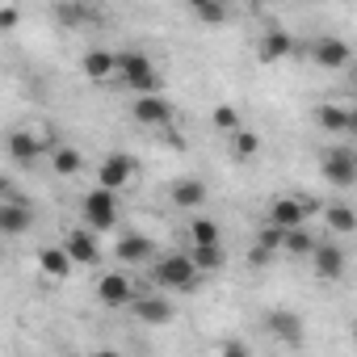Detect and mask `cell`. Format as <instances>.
<instances>
[{
	"mask_svg": "<svg viewBox=\"0 0 357 357\" xmlns=\"http://www.w3.org/2000/svg\"><path fill=\"white\" fill-rule=\"evenodd\" d=\"M135 155H126V151H109L105 160H101V168H97V176H101V190H109V194H118L130 176H135Z\"/></svg>",
	"mask_w": 357,
	"mask_h": 357,
	"instance_id": "obj_5",
	"label": "cell"
},
{
	"mask_svg": "<svg viewBox=\"0 0 357 357\" xmlns=\"http://www.w3.org/2000/svg\"><path fill=\"white\" fill-rule=\"evenodd\" d=\"M282 236H286V231H278V227H261V236H257V252H265V257L278 252V248H282Z\"/></svg>",
	"mask_w": 357,
	"mask_h": 357,
	"instance_id": "obj_29",
	"label": "cell"
},
{
	"mask_svg": "<svg viewBox=\"0 0 357 357\" xmlns=\"http://www.w3.org/2000/svg\"><path fill=\"white\" fill-rule=\"evenodd\" d=\"M135 122H143V126H155V130H168L172 126V105L155 93V97H135Z\"/></svg>",
	"mask_w": 357,
	"mask_h": 357,
	"instance_id": "obj_9",
	"label": "cell"
},
{
	"mask_svg": "<svg viewBox=\"0 0 357 357\" xmlns=\"http://www.w3.org/2000/svg\"><path fill=\"white\" fill-rule=\"evenodd\" d=\"M93 357H122V353H114V349H101V353H93Z\"/></svg>",
	"mask_w": 357,
	"mask_h": 357,
	"instance_id": "obj_35",
	"label": "cell"
},
{
	"mask_svg": "<svg viewBox=\"0 0 357 357\" xmlns=\"http://www.w3.org/2000/svg\"><path fill=\"white\" fill-rule=\"evenodd\" d=\"M80 68H84L89 80H105V76H114V55L109 51H89L80 59Z\"/></svg>",
	"mask_w": 357,
	"mask_h": 357,
	"instance_id": "obj_23",
	"label": "cell"
},
{
	"mask_svg": "<svg viewBox=\"0 0 357 357\" xmlns=\"http://www.w3.org/2000/svg\"><path fill=\"white\" fill-rule=\"evenodd\" d=\"M185 257L194 261V269H198V273H215V269H223V265H227L223 244H219V248H190Z\"/></svg>",
	"mask_w": 357,
	"mask_h": 357,
	"instance_id": "obj_21",
	"label": "cell"
},
{
	"mask_svg": "<svg viewBox=\"0 0 357 357\" xmlns=\"http://www.w3.org/2000/svg\"><path fill=\"white\" fill-rule=\"evenodd\" d=\"M219 357H252V353H248V344H244V340H223Z\"/></svg>",
	"mask_w": 357,
	"mask_h": 357,
	"instance_id": "obj_31",
	"label": "cell"
},
{
	"mask_svg": "<svg viewBox=\"0 0 357 357\" xmlns=\"http://www.w3.org/2000/svg\"><path fill=\"white\" fill-rule=\"evenodd\" d=\"M97 298H101L105 307H130V303H135V286H130V278H126L122 269H114V273H105V278L97 282Z\"/></svg>",
	"mask_w": 357,
	"mask_h": 357,
	"instance_id": "obj_10",
	"label": "cell"
},
{
	"mask_svg": "<svg viewBox=\"0 0 357 357\" xmlns=\"http://www.w3.org/2000/svg\"><path fill=\"white\" fill-rule=\"evenodd\" d=\"M38 151H43V139H34L30 130H13V135H9V155H13L17 164H34Z\"/></svg>",
	"mask_w": 357,
	"mask_h": 357,
	"instance_id": "obj_19",
	"label": "cell"
},
{
	"mask_svg": "<svg viewBox=\"0 0 357 357\" xmlns=\"http://www.w3.org/2000/svg\"><path fill=\"white\" fill-rule=\"evenodd\" d=\"M324 223H328L336 236H353V227H357V215H353L349 206H328V211H324Z\"/></svg>",
	"mask_w": 357,
	"mask_h": 357,
	"instance_id": "obj_25",
	"label": "cell"
},
{
	"mask_svg": "<svg viewBox=\"0 0 357 357\" xmlns=\"http://www.w3.org/2000/svg\"><path fill=\"white\" fill-rule=\"evenodd\" d=\"M34 227V206L30 198H9L0 202V236H26Z\"/></svg>",
	"mask_w": 357,
	"mask_h": 357,
	"instance_id": "obj_6",
	"label": "cell"
},
{
	"mask_svg": "<svg viewBox=\"0 0 357 357\" xmlns=\"http://www.w3.org/2000/svg\"><path fill=\"white\" fill-rule=\"evenodd\" d=\"M51 164H55L59 176H76V172L84 168V155H80L76 147H51Z\"/></svg>",
	"mask_w": 357,
	"mask_h": 357,
	"instance_id": "obj_24",
	"label": "cell"
},
{
	"mask_svg": "<svg viewBox=\"0 0 357 357\" xmlns=\"http://www.w3.org/2000/svg\"><path fill=\"white\" fill-rule=\"evenodd\" d=\"M38 269H43L47 278H68V273H72V261H68L63 248H43V252H38Z\"/></svg>",
	"mask_w": 357,
	"mask_h": 357,
	"instance_id": "obj_22",
	"label": "cell"
},
{
	"mask_svg": "<svg viewBox=\"0 0 357 357\" xmlns=\"http://www.w3.org/2000/svg\"><path fill=\"white\" fill-rule=\"evenodd\" d=\"M80 219H84V231H109L118 223V194L109 190H89L80 198Z\"/></svg>",
	"mask_w": 357,
	"mask_h": 357,
	"instance_id": "obj_2",
	"label": "cell"
},
{
	"mask_svg": "<svg viewBox=\"0 0 357 357\" xmlns=\"http://www.w3.org/2000/svg\"><path fill=\"white\" fill-rule=\"evenodd\" d=\"M265 328H269V336L282 340V344H303V319H298L294 311H273V315L265 319Z\"/></svg>",
	"mask_w": 357,
	"mask_h": 357,
	"instance_id": "obj_13",
	"label": "cell"
},
{
	"mask_svg": "<svg viewBox=\"0 0 357 357\" xmlns=\"http://www.w3.org/2000/svg\"><path fill=\"white\" fill-rule=\"evenodd\" d=\"M211 122H215L219 130H227V135H236V130H240V114H236L231 105H219V109L211 114Z\"/></svg>",
	"mask_w": 357,
	"mask_h": 357,
	"instance_id": "obj_28",
	"label": "cell"
},
{
	"mask_svg": "<svg viewBox=\"0 0 357 357\" xmlns=\"http://www.w3.org/2000/svg\"><path fill=\"white\" fill-rule=\"evenodd\" d=\"M282 248H286V252H294V257H307V252L315 248V236H311L307 227H294V231H286V236H282Z\"/></svg>",
	"mask_w": 357,
	"mask_h": 357,
	"instance_id": "obj_26",
	"label": "cell"
},
{
	"mask_svg": "<svg viewBox=\"0 0 357 357\" xmlns=\"http://www.w3.org/2000/svg\"><path fill=\"white\" fill-rule=\"evenodd\" d=\"M114 252H118L122 265H139V261H151V240L139 236V231H122L118 244H114Z\"/></svg>",
	"mask_w": 357,
	"mask_h": 357,
	"instance_id": "obj_14",
	"label": "cell"
},
{
	"mask_svg": "<svg viewBox=\"0 0 357 357\" xmlns=\"http://www.w3.org/2000/svg\"><path fill=\"white\" fill-rule=\"evenodd\" d=\"M269 227H278V231L307 227V206H303V198H278L273 211H269Z\"/></svg>",
	"mask_w": 357,
	"mask_h": 357,
	"instance_id": "obj_11",
	"label": "cell"
},
{
	"mask_svg": "<svg viewBox=\"0 0 357 357\" xmlns=\"http://www.w3.org/2000/svg\"><path fill=\"white\" fill-rule=\"evenodd\" d=\"M13 194H9V181H0V202H9Z\"/></svg>",
	"mask_w": 357,
	"mask_h": 357,
	"instance_id": "obj_34",
	"label": "cell"
},
{
	"mask_svg": "<svg viewBox=\"0 0 357 357\" xmlns=\"http://www.w3.org/2000/svg\"><path fill=\"white\" fill-rule=\"evenodd\" d=\"M151 278H155V286H164V290H194V286H198V269H194V261H190L185 252H172V257L155 261Z\"/></svg>",
	"mask_w": 357,
	"mask_h": 357,
	"instance_id": "obj_3",
	"label": "cell"
},
{
	"mask_svg": "<svg viewBox=\"0 0 357 357\" xmlns=\"http://www.w3.org/2000/svg\"><path fill=\"white\" fill-rule=\"evenodd\" d=\"M311 257H315V273L324 278V282H336V278H344V248L340 244H332V240H315V248H311Z\"/></svg>",
	"mask_w": 357,
	"mask_h": 357,
	"instance_id": "obj_8",
	"label": "cell"
},
{
	"mask_svg": "<svg viewBox=\"0 0 357 357\" xmlns=\"http://www.w3.org/2000/svg\"><path fill=\"white\" fill-rule=\"evenodd\" d=\"M190 244H194V248H219V244H223L219 223H215V219H194V223H190Z\"/></svg>",
	"mask_w": 357,
	"mask_h": 357,
	"instance_id": "obj_20",
	"label": "cell"
},
{
	"mask_svg": "<svg viewBox=\"0 0 357 357\" xmlns=\"http://www.w3.org/2000/svg\"><path fill=\"white\" fill-rule=\"evenodd\" d=\"M59 22H89V9H76V5H63V9H59Z\"/></svg>",
	"mask_w": 357,
	"mask_h": 357,
	"instance_id": "obj_32",
	"label": "cell"
},
{
	"mask_svg": "<svg viewBox=\"0 0 357 357\" xmlns=\"http://www.w3.org/2000/svg\"><path fill=\"white\" fill-rule=\"evenodd\" d=\"M63 252H68V261L72 265H101V248H97V236H89L84 227H72L68 231V240H63Z\"/></svg>",
	"mask_w": 357,
	"mask_h": 357,
	"instance_id": "obj_7",
	"label": "cell"
},
{
	"mask_svg": "<svg viewBox=\"0 0 357 357\" xmlns=\"http://www.w3.org/2000/svg\"><path fill=\"white\" fill-rule=\"evenodd\" d=\"M114 76L135 93V97H155L160 93V72L143 51H118L114 55Z\"/></svg>",
	"mask_w": 357,
	"mask_h": 357,
	"instance_id": "obj_1",
	"label": "cell"
},
{
	"mask_svg": "<svg viewBox=\"0 0 357 357\" xmlns=\"http://www.w3.org/2000/svg\"><path fill=\"white\" fill-rule=\"evenodd\" d=\"M17 22H22V13H17V9H0V30H13Z\"/></svg>",
	"mask_w": 357,
	"mask_h": 357,
	"instance_id": "obj_33",
	"label": "cell"
},
{
	"mask_svg": "<svg viewBox=\"0 0 357 357\" xmlns=\"http://www.w3.org/2000/svg\"><path fill=\"white\" fill-rule=\"evenodd\" d=\"M194 13H198L202 22H211V26L227 22V9H223V5H206V0H198V5H194Z\"/></svg>",
	"mask_w": 357,
	"mask_h": 357,
	"instance_id": "obj_30",
	"label": "cell"
},
{
	"mask_svg": "<svg viewBox=\"0 0 357 357\" xmlns=\"http://www.w3.org/2000/svg\"><path fill=\"white\" fill-rule=\"evenodd\" d=\"M315 122H319L328 135H344V130L357 126V118H353L349 109H340V105H319V109H315Z\"/></svg>",
	"mask_w": 357,
	"mask_h": 357,
	"instance_id": "obj_17",
	"label": "cell"
},
{
	"mask_svg": "<svg viewBox=\"0 0 357 357\" xmlns=\"http://www.w3.org/2000/svg\"><path fill=\"white\" fill-rule=\"evenodd\" d=\"M319 164H324V176L336 190H353L357 185V151L353 147H328Z\"/></svg>",
	"mask_w": 357,
	"mask_h": 357,
	"instance_id": "obj_4",
	"label": "cell"
},
{
	"mask_svg": "<svg viewBox=\"0 0 357 357\" xmlns=\"http://www.w3.org/2000/svg\"><path fill=\"white\" fill-rule=\"evenodd\" d=\"M311 55H315V63H319V68H344L353 51H349V43H340V38H319Z\"/></svg>",
	"mask_w": 357,
	"mask_h": 357,
	"instance_id": "obj_16",
	"label": "cell"
},
{
	"mask_svg": "<svg viewBox=\"0 0 357 357\" xmlns=\"http://www.w3.org/2000/svg\"><path fill=\"white\" fill-rule=\"evenodd\" d=\"M231 143H236V155H240V160H252V155L261 151V135H252L248 126H240V130L231 135Z\"/></svg>",
	"mask_w": 357,
	"mask_h": 357,
	"instance_id": "obj_27",
	"label": "cell"
},
{
	"mask_svg": "<svg viewBox=\"0 0 357 357\" xmlns=\"http://www.w3.org/2000/svg\"><path fill=\"white\" fill-rule=\"evenodd\" d=\"M172 202L181 206V211H190V206H202V202H206V185L198 181V176H181V181L172 185Z\"/></svg>",
	"mask_w": 357,
	"mask_h": 357,
	"instance_id": "obj_18",
	"label": "cell"
},
{
	"mask_svg": "<svg viewBox=\"0 0 357 357\" xmlns=\"http://www.w3.org/2000/svg\"><path fill=\"white\" fill-rule=\"evenodd\" d=\"M257 55H261V63L290 59V55H294V34H286V30H269V34H261V43H257Z\"/></svg>",
	"mask_w": 357,
	"mask_h": 357,
	"instance_id": "obj_12",
	"label": "cell"
},
{
	"mask_svg": "<svg viewBox=\"0 0 357 357\" xmlns=\"http://www.w3.org/2000/svg\"><path fill=\"white\" fill-rule=\"evenodd\" d=\"M130 307H135V315H139L143 324H168V319H172V303H168L164 294H139Z\"/></svg>",
	"mask_w": 357,
	"mask_h": 357,
	"instance_id": "obj_15",
	"label": "cell"
}]
</instances>
